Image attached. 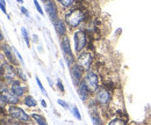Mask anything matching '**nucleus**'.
<instances>
[{
    "label": "nucleus",
    "mask_w": 151,
    "mask_h": 125,
    "mask_svg": "<svg viewBox=\"0 0 151 125\" xmlns=\"http://www.w3.org/2000/svg\"><path fill=\"white\" fill-rule=\"evenodd\" d=\"M87 11L85 8H75L72 9L71 12H69L66 15H65V22L66 24L70 27V28H76L78 27L83 21H85L87 19Z\"/></svg>",
    "instance_id": "1"
},
{
    "label": "nucleus",
    "mask_w": 151,
    "mask_h": 125,
    "mask_svg": "<svg viewBox=\"0 0 151 125\" xmlns=\"http://www.w3.org/2000/svg\"><path fill=\"white\" fill-rule=\"evenodd\" d=\"M8 115H9V117L12 119L18 121V122H22V123L30 122L29 115L22 108L18 107V106H11V107L8 108Z\"/></svg>",
    "instance_id": "2"
},
{
    "label": "nucleus",
    "mask_w": 151,
    "mask_h": 125,
    "mask_svg": "<svg viewBox=\"0 0 151 125\" xmlns=\"http://www.w3.org/2000/svg\"><path fill=\"white\" fill-rule=\"evenodd\" d=\"M1 100H4L7 104L11 106H15L20 102V99L12 93V90L7 89V86L5 87V81H1Z\"/></svg>",
    "instance_id": "3"
},
{
    "label": "nucleus",
    "mask_w": 151,
    "mask_h": 125,
    "mask_svg": "<svg viewBox=\"0 0 151 125\" xmlns=\"http://www.w3.org/2000/svg\"><path fill=\"white\" fill-rule=\"evenodd\" d=\"M1 76L2 80L8 81L9 84L14 80H17L18 76V71H15V66L12 64H6V65H1Z\"/></svg>",
    "instance_id": "4"
},
{
    "label": "nucleus",
    "mask_w": 151,
    "mask_h": 125,
    "mask_svg": "<svg viewBox=\"0 0 151 125\" xmlns=\"http://www.w3.org/2000/svg\"><path fill=\"white\" fill-rule=\"evenodd\" d=\"M84 81H85L86 86L88 87V89L91 90V93H96L98 91V89H99V76L95 74L94 72H86Z\"/></svg>",
    "instance_id": "5"
},
{
    "label": "nucleus",
    "mask_w": 151,
    "mask_h": 125,
    "mask_svg": "<svg viewBox=\"0 0 151 125\" xmlns=\"http://www.w3.org/2000/svg\"><path fill=\"white\" fill-rule=\"evenodd\" d=\"M73 41H75L76 52H80L86 45H87V36L85 31L78 30L73 34Z\"/></svg>",
    "instance_id": "6"
},
{
    "label": "nucleus",
    "mask_w": 151,
    "mask_h": 125,
    "mask_svg": "<svg viewBox=\"0 0 151 125\" xmlns=\"http://www.w3.org/2000/svg\"><path fill=\"white\" fill-rule=\"evenodd\" d=\"M95 100L98 103H100L101 106H107L109 104L111 100H112V94H111V90H108L107 88L102 87V88H99L98 91L95 93Z\"/></svg>",
    "instance_id": "7"
},
{
    "label": "nucleus",
    "mask_w": 151,
    "mask_h": 125,
    "mask_svg": "<svg viewBox=\"0 0 151 125\" xmlns=\"http://www.w3.org/2000/svg\"><path fill=\"white\" fill-rule=\"evenodd\" d=\"M92 61H93V57H92L90 51H84L78 57V64L83 67V70L88 71L90 66L92 65Z\"/></svg>",
    "instance_id": "8"
},
{
    "label": "nucleus",
    "mask_w": 151,
    "mask_h": 125,
    "mask_svg": "<svg viewBox=\"0 0 151 125\" xmlns=\"http://www.w3.org/2000/svg\"><path fill=\"white\" fill-rule=\"evenodd\" d=\"M70 74H71L73 84L76 86H79L81 82V76H83V67L79 64H73L72 67L70 69Z\"/></svg>",
    "instance_id": "9"
},
{
    "label": "nucleus",
    "mask_w": 151,
    "mask_h": 125,
    "mask_svg": "<svg viewBox=\"0 0 151 125\" xmlns=\"http://www.w3.org/2000/svg\"><path fill=\"white\" fill-rule=\"evenodd\" d=\"M45 11H47V13H48L50 20L52 21V23H54L56 20H58V16H57V15H58V11H57L56 4H55L52 0L45 4Z\"/></svg>",
    "instance_id": "10"
},
{
    "label": "nucleus",
    "mask_w": 151,
    "mask_h": 125,
    "mask_svg": "<svg viewBox=\"0 0 151 125\" xmlns=\"http://www.w3.org/2000/svg\"><path fill=\"white\" fill-rule=\"evenodd\" d=\"M11 90L18 97H22V96H24V93H26L27 89H26V87H23L21 85V82H20L19 80H14V81L11 82Z\"/></svg>",
    "instance_id": "11"
},
{
    "label": "nucleus",
    "mask_w": 151,
    "mask_h": 125,
    "mask_svg": "<svg viewBox=\"0 0 151 125\" xmlns=\"http://www.w3.org/2000/svg\"><path fill=\"white\" fill-rule=\"evenodd\" d=\"M90 94H91V90L88 89V87L86 86L85 81L83 80V81L80 82V85L78 86V95H79V96H80V99L85 102V101H87V99H88Z\"/></svg>",
    "instance_id": "12"
},
{
    "label": "nucleus",
    "mask_w": 151,
    "mask_h": 125,
    "mask_svg": "<svg viewBox=\"0 0 151 125\" xmlns=\"http://www.w3.org/2000/svg\"><path fill=\"white\" fill-rule=\"evenodd\" d=\"M60 46H62V51L64 52V56H71L73 57L72 54V51H71V45H70V39L64 36L60 41Z\"/></svg>",
    "instance_id": "13"
},
{
    "label": "nucleus",
    "mask_w": 151,
    "mask_h": 125,
    "mask_svg": "<svg viewBox=\"0 0 151 125\" xmlns=\"http://www.w3.org/2000/svg\"><path fill=\"white\" fill-rule=\"evenodd\" d=\"M54 27H55V30H56V33L58 34V36H63V37L65 36V33H66L65 24H64V22L60 19H58V20H56L54 22Z\"/></svg>",
    "instance_id": "14"
},
{
    "label": "nucleus",
    "mask_w": 151,
    "mask_h": 125,
    "mask_svg": "<svg viewBox=\"0 0 151 125\" xmlns=\"http://www.w3.org/2000/svg\"><path fill=\"white\" fill-rule=\"evenodd\" d=\"M2 54L6 56V58H7V60L9 61V64H12V65H14V66L18 65L17 59H15V58L13 57V54H12V51H11L9 48H8L7 45H5V44H2Z\"/></svg>",
    "instance_id": "15"
},
{
    "label": "nucleus",
    "mask_w": 151,
    "mask_h": 125,
    "mask_svg": "<svg viewBox=\"0 0 151 125\" xmlns=\"http://www.w3.org/2000/svg\"><path fill=\"white\" fill-rule=\"evenodd\" d=\"M92 109L93 110L90 112V116H91V119L93 122V125H102L100 115H99V111L96 110V108H92Z\"/></svg>",
    "instance_id": "16"
},
{
    "label": "nucleus",
    "mask_w": 151,
    "mask_h": 125,
    "mask_svg": "<svg viewBox=\"0 0 151 125\" xmlns=\"http://www.w3.org/2000/svg\"><path fill=\"white\" fill-rule=\"evenodd\" d=\"M23 103H24V106L28 108H35L36 107V101H35V99L33 97V96H30V95H27V96H24V99H23Z\"/></svg>",
    "instance_id": "17"
},
{
    "label": "nucleus",
    "mask_w": 151,
    "mask_h": 125,
    "mask_svg": "<svg viewBox=\"0 0 151 125\" xmlns=\"http://www.w3.org/2000/svg\"><path fill=\"white\" fill-rule=\"evenodd\" d=\"M32 118L37 123V125H48L45 118H44L43 116L38 115V114H33V115H32Z\"/></svg>",
    "instance_id": "18"
},
{
    "label": "nucleus",
    "mask_w": 151,
    "mask_h": 125,
    "mask_svg": "<svg viewBox=\"0 0 151 125\" xmlns=\"http://www.w3.org/2000/svg\"><path fill=\"white\" fill-rule=\"evenodd\" d=\"M21 33H22V37L27 44V46H30V39H29V36H28V31L26 28H21Z\"/></svg>",
    "instance_id": "19"
},
{
    "label": "nucleus",
    "mask_w": 151,
    "mask_h": 125,
    "mask_svg": "<svg viewBox=\"0 0 151 125\" xmlns=\"http://www.w3.org/2000/svg\"><path fill=\"white\" fill-rule=\"evenodd\" d=\"M76 0H58V2L64 7V8H70L73 4H75Z\"/></svg>",
    "instance_id": "20"
},
{
    "label": "nucleus",
    "mask_w": 151,
    "mask_h": 125,
    "mask_svg": "<svg viewBox=\"0 0 151 125\" xmlns=\"http://www.w3.org/2000/svg\"><path fill=\"white\" fill-rule=\"evenodd\" d=\"M108 125H127V123H126L123 119H120V118H115V119H113V121H111Z\"/></svg>",
    "instance_id": "21"
},
{
    "label": "nucleus",
    "mask_w": 151,
    "mask_h": 125,
    "mask_svg": "<svg viewBox=\"0 0 151 125\" xmlns=\"http://www.w3.org/2000/svg\"><path fill=\"white\" fill-rule=\"evenodd\" d=\"M71 111H72V114H73V116H75L77 119H81V115H80V112H79V110H78V108L76 107V106H73L72 107V109H71Z\"/></svg>",
    "instance_id": "22"
},
{
    "label": "nucleus",
    "mask_w": 151,
    "mask_h": 125,
    "mask_svg": "<svg viewBox=\"0 0 151 125\" xmlns=\"http://www.w3.org/2000/svg\"><path fill=\"white\" fill-rule=\"evenodd\" d=\"M35 79H36V82H37L38 87H40V89H41V91H42V94H43V95H44V96H47V97H48V93H47V90L44 89V87H43V85H42V84H41V80H40V79H38L37 76H36V78H35Z\"/></svg>",
    "instance_id": "23"
},
{
    "label": "nucleus",
    "mask_w": 151,
    "mask_h": 125,
    "mask_svg": "<svg viewBox=\"0 0 151 125\" xmlns=\"http://www.w3.org/2000/svg\"><path fill=\"white\" fill-rule=\"evenodd\" d=\"M17 71H18V76H19L20 79L22 80V81H26L27 80V76H26V74L22 72L21 69H17Z\"/></svg>",
    "instance_id": "24"
},
{
    "label": "nucleus",
    "mask_w": 151,
    "mask_h": 125,
    "mask_svg": "<svg viewBox=\"0 0 151 125\" xmlns=\"http://www.w3.org/2000/svg\"><path fill=\"white\" fill-rule=\"evenodd\" d=\"M34 5H35V7H36L38 13H40L41 15H43V8L41 7V5H40V2H38L37 0H34Z\"/></svg>",
    "instance_id": "25"
},
{
    "label": "nucleus",
    "mask_w": 151,
    "mask_h": 125,
    "mask_svg": "<svg viewBox=\"0 0 151 125\" xmlns=\"http://www.w3.org/2000/svg\"><path fill=\"white\" fill-rule=\"evenodd\" d=\"M57 103H58L59 106H62L64 109H69V103H68V102H65V101H63V100H60V99H58V100H57Z\"/></svg>",
    "instance_id": "26"
},
{
    "label": "nucleus",
    "mask_w": 151,
    "mask_h": 125,
    "mask_svg": "<svg viewBox=\"0 0 151 125\" xmlns=\"http://www.w3.org/2000/svg\"><path fill=\"white\" fill-rule=\"evenodd\" d=\"M6 4H5V0H0V8H1V11H2V13H5L6 15H7V12H6ZM7 18H8V15H7Z\"/></svg>",
    "instance_id": "27"
},
{
    "label": "nucleus",
    "mask_w": 151,
    "mask_h": 125,
    "mask_svg": "<svg viewBox=\"0 0 151 125\" xmlns=\"http://www.w3.org/2000/svg\"><path fill=\"white\" fill-rule=\"evenodd\" d=\"M20 9H21L22 14H23V15H24L26 18H28V19L30 18V15H29V12H28V11H27V9H26V8L23 7V6H20Z\"/></svg>",
    "instance_id": "28"
},
{
    "label": "nucleus",
    "mask_w": 151,
    "mask_h": 125,
    "mask_svg": "<svg viewBox=\"0 0 151 125\" xmlns=\"http://www.w3.org/2000/svg\"><path fill=\"white\" fill-rule=\"evenodd\" d=\"M57 86H58V89L60 90L62 93H64V86H63V84H62L60 79H58V80H57Z\"/></svg>",
    "instance_id": "29"
},
{
    "label": "nucleus",
    "mask_w": 151,
    "mask_h": 125,
    "mask_svg": "<svg viewBox=\"0 0 151 125\" xmlns=\"http://www.w3.org/2000/svg\"><path fill=\"white\" fill-rule=\"evenodd\" d=\"M12 51H13L14 54H17V56H18V58H19V60H20V61H21V63H23V59H22V57H21V54H20L19 52H18V50H17V49H14V48H12Z\"/></svg>",
    "instance_id": "30"
},
{
    "label": "nucleus",
    "mask_w": 151,
    "mask_h": 125,
    "mask_svg": "<svg viewBox=\"0 0 151 125\" xmlns=\"http://www.w3.org/2000/svg\"><path fill=\"white\" fill-rule=\"evenodd\" d=\"M41 104H42L43 108H47V102H45L44 100H41Z\"/></svg>",
    "instance_id": "31"
},
{
    "label": "nucleus",
    "mask_w": 151,
    "mask_h": 125,
    "mask_svg": "<svg viewBox=\"0 0 151 125\" xmlns=\"http://www.w3.org/2000/svg\"><path fill=\"white\" fill-rule=\"evenodd\" d=\"M48 82H49V85H50L51 87L54 86V84H52V81H51V79H50V78H48Z\"/></svg>",
    "instance_id": "32"
},
{
    "label": "nucleus",
    "mask_w": 151,
    "mask_h": 125,
    "mask_svg": "<svg viewBox=\"0 0 151 125\" xmlns=\"http://www.w3.org/2000/svg\"><path fill=\"white\" fill-rule=\"evenodd\" d=\"M44 4H47V2H49V1H51V0H42Z\"/></svg>",
    "instance_id": "33"
},
{
    "label": "nucleus",
    "mask_w": 151,
    "mask_h": 125,
    "mask_svg": "<svg viewBox=\"0 0 151 125\" xmlns=\"http://www.w3.org/2000/svg\"><path fill=\"white\" fill-rule=\"evenodd\" d=\"M17 1H18L19 4H22V0H17Z\"/></svg>",
    "instance_id": "34"
}]
</instances>
